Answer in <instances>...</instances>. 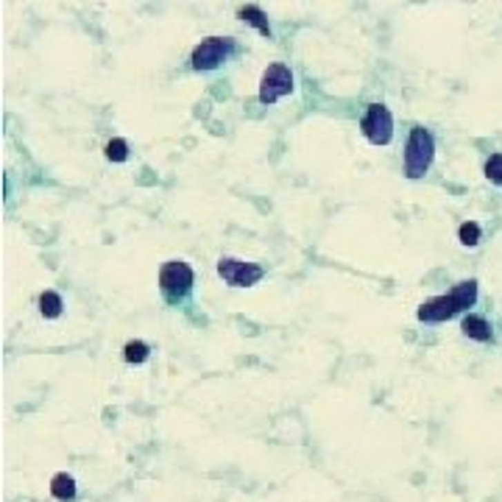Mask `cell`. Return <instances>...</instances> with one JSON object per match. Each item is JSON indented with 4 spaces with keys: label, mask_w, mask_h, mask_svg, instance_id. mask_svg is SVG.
Listing matches in <instances>:
<instances>
[{
    "label": "cell",
    "mask_w": 502,
    "mask_h": 502,
    "mask_svg": "<svg viewBox=\"0 0 502 502\" xmlns=\"http://www.w3.org/2000/svg\"><path fill=\"white\" fill-rule=\"evenodd\" d=\"M477 299V282H461L447 293V296H436L418 307V321H427V324H438V321H450L455 318L458 313H463L466 307H472Z\"/></svg>",
    "instance_id": "cell-1"
},
{
    "label": "cell",
    "mask_w": 502,
    "mask_h": 502,
    "mask_svg": "<svg viewBox=\"0 0 502 502\" xmlns=\"http://www.w3.org/2000/svg\"><path fill=\"white\" fill-rule=\"evenodd\" d=\"M433 157H436V142H433V134L427 128L416 126L407 137V146H405V171L410 179H418L429 171L433 165Z\"/></svg>",
    "instance_id": "cell-2"
},
{
    "label": "cell",
    "mask_w": 502,
    "mask_h": 502,
    "mask_svg": "<svg viewBox=\"0 0 502 502\" xmlns=\"http://www.w3.org/2000/svg\"><path fill=\"white\" fill-rule=\"evenodd\" d=\"M160 288H162V296L168 302H179L190 293L193 288V268L182 260H171L162 265L160 271Z\"/></svg>",
    "instance_id": "cell-3"
},
{
    "label": "cell",
    "mask_w": 502,
    "mask_h": 502,
    "mask_svg": "<svg viewBox=\"0 0 502 502\" xmlns=\"http://www.w3.org/2000/svg\"><path fill=\"white\" fill-rule=\"evenodd\" d=\"M363 134L369 142H374V146H388L391 137H394V117L388 112V106L383 104H371L369 112L363 115Z\"/></svg>",
    "instance_id": "cell-4"
},
{
    "label": "cell",
    "mask_w": 502,
    "mask_h": 502,
    "mask_svg": "<svg viewBox=\"0 0 502 502\" xmlns=\"http://www.w3.org/2000/svg\"><path fill=\"white\" fill-rule=\"evenodd\" d=\"M291 90H293V73L284 64H271L260 81V101L273 104V101L284 98Z\"/></svg>",
    "instance_id": "cell-5"
},
{
    "label": "cell",
    "mask_w": 502,
    "mask_h": 502,
    "mask_svg": "<svg viewBox=\"0 0 502 502\" xmlns=\"http://www.w3.org/2000/svg\"><path fill=\"white\" fill-rule=\"evenodd\" d=\"M229 53H232V39L209 37L193 50V67L195 70H212V67H218Z\"/></svg>",
    "instance_id": "cell-6"
},
{
    "label": "cell",
    "mask_w": 502,
    "mask_h": 502,
    "mask_svg": "<svg viewBox=\"0 0 502 502\" xmlns=\"http://www.w3.org/2000/svg\"><path fill=\"white\" fill-rule=\"evenodd\" d=\"M218 273L224 276V282L235 284V288H249V284L262 279V268L254 262H240L235 257H224L218 262Z\"/></svg>",
    "instance_id": "cell-7"
},
{
    "label": "cell",
    "mask_w": 502,
    "mask_h": 502,
    "mask_svg": "<svg viewBox=\"0 0 502 502\" xmlns=\"http://www.w3.org/2000/svg\"><path fill=\"white\" fill-rule=\"evenodd\" d=\"M50 494L56 496V499H61V502H70L76 496V480L70 477V474H56L53 480H50Z\"/></svg>",
    "instance_id": "cell-8"
},
{
    "label": "cell",
    "mask_w": 502,
    "mask_h": 502,
    "mask_svg": "<svg viewBox=\"0 0 502 502\" xmlns=\"http://www.w3.org/2000/svg\"><path fill=\"white\" fill-rule=\"evenodd\" d=\"M463 335H469L474 340H491V324L480 316H466L463 318Z\"/></svg>",
    "instance_id": "cell-9"
},
{
    "label": "cell",
    "mask_w": 502,
    "mask_h": 502,
    "mask_svg": "<svg viewBox=\"0 0 502 502\" xmlns=\"http://www.w3.org/2000/svg\"><path fill=\"white\" fill-rule=\"evenodd\" d=\"M61 296L59 293H53V291H45L42 296H39V310H42V316L45 318H59L61 316Z\"/></svg>",
    "instance_id": "cell-10"
},
{
    "label": "cell",
    "mask_w": 502,
    "mask_h": 502,
    "mask_svg": "<svg viewBox=\"0 0 502 502\" xmlns=\"http://www.w3.org/2000/svg\"><path fill=\"white\" fill-rule=\"evenodd\" d=\"M240 17L243 20H249L251 26H257L265 37H271V28H268V20H265V15L257 9V6H246V9H240Z\"/></svg>",
    "instance_id": "cell-11"
},
{
    "label": "cell",
    "mask_w": 502,
    "mask_h": 502,
    "mask_svg": "<svg viewBox=\"0 0 502 502\" xmlns=\"http://www.w3.org/2000/svg\"><path fill=\"white\" fill-rule=\"evenodd\" d=\"M126 360H128V363H146V360H148V346L142 343V340L126 343Z\"/></svg>",
    "instance_id": "cell-12"
},
{
    "label": "cell",
    "mask_w": 502,
    "mask_h": 502,
    "mask_svg": "<svg viewBox=\"0 0 502 502\" xmlns=\"http://www.w3.org/2000/svg\"><path fill=\"white\" fill-rule=\"evenodd\" d=\"M458 238H461V243L463 246H477V240H480V226L477 224H461V229H458Z\"/></svg>",
    "instance_id": "cell-13"
},
{
    "label": "cell",
    "mask_w": 502,
    "mask_h": 502,
    "mask_svg": "<svg viewBox=\"0 0 502 502\" xmlns=\"http://www.w3.org/2000/svg\"><path fill=\"white\" fill-rule=\"evenodd\" d=\"M485 176L502 187V154H494L488 162H485Z\"/></svg>",
    "instance_id": "cell-14"
},
{
    "label": "cell",
    "mask_w": 502,
    "mask_h": 502,
    "mask_svg": "<svg viewBox=\"0 0 502 502\" xmlns=\"http://www.w3.org/2000/svg\"><path fill=\"white\" fill-rule=\"evenodd\" d=\"M106 157H109L112 162H123V160L128 157V146H126V139H112L109 146H106Z\"/></svg>",
    "instance_id": "cell-15"
}]
</instances>
